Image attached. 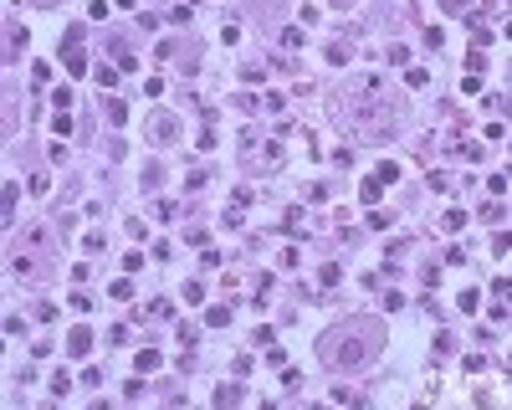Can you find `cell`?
Masks as SVG:
<instances>
[{
  "instance_id": "cell-2",
  "label": "cell",
  "mask_w": 512,
  "mask_h": 410,
  "mask_svg": "<svg viewBox=\"0 0 512 410\" xmlns=\"http://www.w3.org/2000/svg\"><path fill=\"white\" fill-rule=\"evenodd\" d=\"M384 349V328L374 318H344L333 323L328 334L318 339V359L328 369H338V375H359V369H369Z\"/></svg>"
},
{
  "instance_id": "cell-5",
  "label": "cell",
  "mask_w": 512,
  "mask_h": 410,
  "mask_svg": "<svg viewBox=\"0 0 512 410\" xmlns=\"http://www.w3.org/2000/svg\"><path fill=\"white\" fill-rule=\"evenodd\" d=\"M88 344H93V334H88V328H77V334L67 339V349H72V354H88Z\"/></svg>"
},
{
  "instance_id": "cell-3",
  "label": "cell",
  "mask_w": 512,
  "mask_h": 410,
  "mask_svg": "<svg viewBox=\"0 0 512 410\" xmlns=\"http://www.w3.org/2000/svg\"><path fill=\"white\" fill-rule=\"evenodd\" d=\"M52 262H57V246H52V231L47 226H31V231H21L11 241V277L41 282V277L52 272Z\"/></svg>"
},
{
  "instance_id": "cell-6",
  "label": "cell",
  "mask_w": 512,
  "mask_h": 410,
  "mask_svg": "<svg viewBox=\"0 0 512 410\" xmlns=\"http://www.w3.org/2000/svg\"><path fill=\"white\" fill-rule=\"evenodd\" d=\"M108 118H113V123H128V108H123V103L113 98V103H108Z\"/></svg>"
},
{
  "instance_id": "cell-1",
  "label": "cell",
  "mask_w": 512,
  "mask_h": 410,
  "mask_svg": "<svg viewBox=\"0 0 512 410\" xmlns=\"http://www.w3.org/2000/svg\"><path fill=\"white\" fill-rule=\"evenodd\" d=\"M333 113L354 129V139H369V144L395 139V134H400V123H405V103H400L390 88H384L379 77H364L354 93L333 98Z\"/></svg>"
},
{
  "instance_id": "cell-4",
  "label": "cell",
  "mask_w": 512,
  "mask_h": 410,
  "mask_svg": "<svg viewBox=\"0 0 512 410\" xmlns=\"http://www.w3.org/2000/svg\"><path fill=\"white\" fill-rule=\"evenodd\" d=\"M62 62H67V67H72L77 77H82V72H88V52H82V47H77V36H67V47H62Z\"/></svg>"
}]
</instances>
